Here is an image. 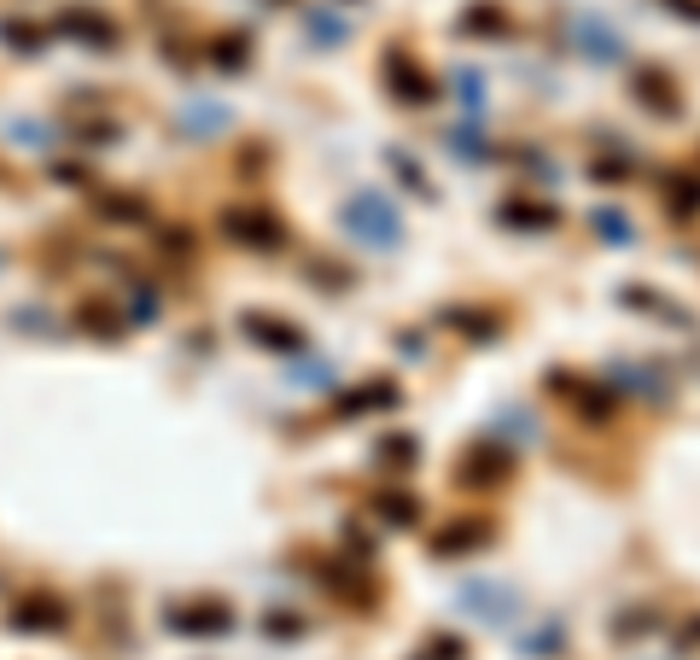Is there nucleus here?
Segmentation results:
<instances>
[{"mask_svg":"<svg viewBox=\"0 0 700 660\" xmlns=\"http://www.w3.org/2000/svg\"><path fill=\"white\" fill-rule=\"evenodd\" d=\"M380 515H385V520H398V527H408V520H415V503H408V497H385V503H380Z\"/></svg>","mask_w":700,"mask_h":660,"instance_id":"obj_17","label":"nucleus"},{"mask_svg":"<svg viewBox=\"0 0 700 660\" xmlns=\"http://www.w3.org/2000/svg\"><path fill=\"white\" fill-rule=\"evenodd\" d=\"M222 228H228L234 240H246V246H275V223H269V216H251V211H228V216H222Z\"/></svg>","mask_w":700,"mask_h":660,"instance_id":"obj_5","label":"nucleus"},{"mask_svg":"<svg viewBox=\"0 0 700 660\" xmlns=\"http://www.w3.org/2000/svg\"><path fill=\"white\" fill-rule=\"evenodd\" d=\"M240 47H246V42H234V36H228V42H222V54H216V64H228V71H240V64H246V54H240Z\"/></svg>","mask_w":700,"mask_h":660,"instance_id":"obj_19","label":"nucleus"},{"mask_svg":"<svg viewBox=\"0 0 700 660\" xmlns=\"http://www.w3.org/2000/svg\"><path fill=\"white\" fill-rule=\"evenodd\" d=\"M310 30H316L321 42H339V24L328 19V12H310Z\"/></svg>","mask_w":700,"mask_h":660,"instance_id":"obj_20","label":"nucleus"},{"mask_svg":"<svg viewBox=\"0 0 700 660\" xmlns=\"http://www.w3.org/2000/svg\"><path fill=\"white\" fill-rule=\"evenodd\" d=\"M455 89H461V106H467V111H479V89H485V82H479V71H455Z\"/></svg>","mask_w":700,"mask_h":660,"instance_id":"obj_16","label":"nucleus"},{"mask_svg":"<svg viewBox=\"0 0 700 660\" xmlns=\"http://www.w3.org/2000/svg\"><path fill=\"white\" fill-rule=\"evenodd\" d=\"M54 625H64V608H54V602H24L12 614V632H54Z\"/></svg>","mask_w":700,"mask_h":660,"instance_id":"obj_9","label":"nucleus"},{"mask_svg":"<svg viewBox=\"0 0 700 660\" xmlns=\"http://www.w3.org/2000/svg\"><path fill=\"white\" fill-rule=\"evenodd\" d=\"M508 228H555V211L549 205H525V199H514V205L497 211Z\"/></svg>","mask_w":700,"mask_h":660,"instance_id":"obj_10","label":"nucleus"},{"mask_svg":"<svg viewBox=\"0 0 700 660\" xmlns=\"http://www.w3.org/2000/svg\"><path fill=\"white\" fill-rule=\"evenodd\" d=\"M64 36H76V42H88L94 54H106V47L117 42V30L99 19V12H64Z\"/></svg>","mask_w":700,"mask_h":660,"instance_id":"obj_4","label":"nucleus"},{"mask_svg":"<svg viewBox=\"0 0 700 660\" xmlns=\"http://www.w3.org/2000/svg\"><path fill=\"white\" fill-rule=\"evenodd\" d=\"M345 228H351L363 246H398V234H403L398 205H391L380 188H363L356 199H345Z\"/></svg>","mask_w":700,"mask_h":660,"instance_id":"obj_1","label":"nucleus"},{"mask_svg":"<svg viewBox=\"0 0 700 660\" xmlns=\"http://www.w3.org/2000/svg\"><path fill=\"white\" fill-rule=\"evenodd\" d=\"M461 602H467V614H479L490 625L514 620V590H502V585H461Z\"/></svg>","mask_w":700,"mask_h":660,"instance_id":"obj_2","label":"nucleus"},{"mask_svg":"<svg viewBox=\"0 0 700 660\" xmlns=\"http://www.w3.org/2000/svg\"><path fill=\"white\" fill-rule=\"evenodd\" d=\"M385 76H391V89H403L408 106H426V99H432V82H426V71L408 54H391L385 59Z\"/></svg>","mask_w":700,"mask_h":660,"instance_id":"obj_3","label":"nucleus"},{"mask_svg":"<svg viewBox=\"0 0 700 660\" xmlns=\"http://www.w3.org/2000/svg\"><path fill=\"white\" fill-rule=\"evenodd\" d=\"M0 42H7L12 54H41V30L24 24V19H7V24H0Z\"/></svg>","mask_w":700,"mask_h":660,"instance_id":"obj_11","label":"nucleus"},{"mask_svg":"<svg viewBox=\"0 0 700 660\" xmlns=\"http://www.w3.org/2000/svg\"><path fill=\"white\" fill-rule=\"evenodd\" d=\"M246 333H251V340H258V345H275V351H298V333L286 328L281 316H246Z\"/></svg>","mask_w":700,"mask_h":660,"instance_id":"obj_7","label":"nucleus"},{"mask_svg":"<svg viewBox=\"0 0 700 660\" xmlns=\"http://www.w3.org/2000/svg\"><path fill=\"white\" fill-rule=\"evenodd\" d=\"M461 30H467V36H502V30H508V19H502L497 7H473L467 19H461Z\"/></svg>","mask_w":700,"mask_h":660,"instance_id":"obj_13","label":"nucleus"},{"mask_svg":"<svg viewBox=\"0 0 700 660\" xmlns=\"http://www.w3.org/2000/svg\"><path fill=\"white\" fill-rule=\"evenodd\" d=\"M485 527L473 520V527H450V532H438V555H455V550H467V544H479Z\"/></svg>","mask_w":700,"mask_h":660,"instance_id":"obj_14","label":"nucleus"},{"mask_svg":"<svg viewBox=\"0 0 700 660\" xmlns=\"http://www.w3.org/2000/svg\"><path fill=\"white\" fill-rule=\"evenodd\" d=\"M578 42H590V59H613V54H619V36H613V30L607 24H578Z\"/></svg>","mask_w":700,"mask_h":660,"instance_id":"obj_12","label":"nucleus"},{"mask_svg":"<svg viewBox=\"0 0 700 660\" xmlns=\"http://www.w3.org/2000/svg\"><path fill=\"white\" fill-rule=\"evenodd\" d=\"M420 660H461V643L455 637H443V643H426V655Z\"/></svg>","mask_w":700,"mask_h":660,"instance_id":"obj_18","label":"nucleus"},{"mask_svg":"<svg viewBox=\"0 0 700 660\" xmlns=\"http://www.w3.org/2000/svg\"><path fill=\"white\" fill-rule=\"evenodd\" d=\"M169 625H176V632H222V625H228V608L193 602V608H181V614H169Z\"/></svg>","mask_w":700,"mask_h":660,"instance_id":"obj_6","label":"nucleus"},{"mask_svg":"<svg viewBox=\"0 0 700 660\" xmlns=\"http://www.w3.org/2000/svg\"><path fill=\"white\" fill-rule=\"evenodd\" d=\"M595 223H602V228H607V240H630V234H625V223H619V216H595Z\"/></svg>","mask_w":700,"mask_h":660,"instance_id":"obj_21","label":"nucleus"},{"mask_svg":"<svg viewBox=\"0 0 700 660\" xmlns=\"http://www.w3.org/2000/svg\"><path fill=\"white\" fill-rule=\"evenodd\" d=\"M637 94H642V106L648 111H677V99H672V82H665V71H637Z\"/></svg>","mask_w":700,"mask_h":660,"instance_id":"obj_8","label":"nucleus"},{"mask_svg":"<svg viewBox=\"0 0 700 660\" xmlns=\"http://www.w3.org/2000/svg\"><path fill=\"white\" fill-rule=\"evenodd\" d=\"M380 462H385L391 473H403L408 462H415V438H385V445H380Z\"/></svg>","mask_w":700,"mask_h":660,"instance_id":"obj_15","label":"nucleus"}]
</instances>
